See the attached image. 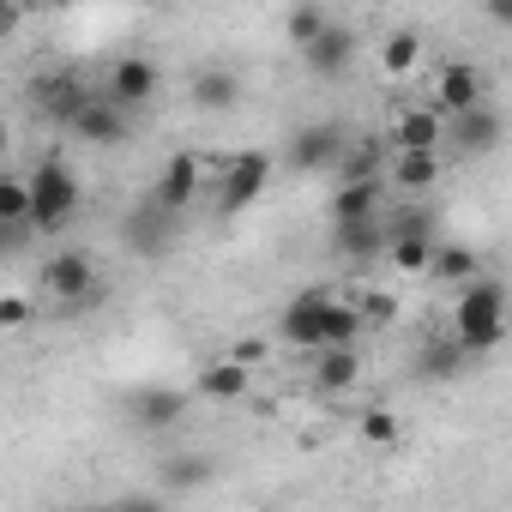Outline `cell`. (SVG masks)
<instances>
[{"label":"cell","mask_w":512,"mask_h":512,"mask_svg":"<svg viewBox=\"0 0 512 512\" xmlns=\"http://www.w3.org/2000/svg\"><path fill=\"white\" fill-rule=\"evenodd\" d=\"M506 332H512V296H506V284L500 278H470L464 290H458V308H452V338L470 350V356H488V350H500L506 344Z\"/></svg>","instance_id":"1"},{"label":"cell","mask_w":512,"mask_h":512,"mask_svg":"<svg viewBox=\"0 0 512 512\" xmlns=\"http://www.w3.org/2000/svg\"><path fill=\"white\" fill-rule=\"evenodd\" d=\"M37 278H43L49 302H61L67 314H79V308H97V302L109 296V284H103V278H97V266H91V253H79V247H61V253H49Z\"/></svg>","instance_id":"2"},{"label":"cell","mask_w":512,"mask_h":512,"mask_svg":"<svg viewBox=\"0 0 512 512\" xmlns=\"http://www.w3.org/2000/svg\"><path fill=\"white\" fill-rule=\"evenodd\" d=\"M31 223L43 229V235H55V229H67V217L79 211V175H73V163L67 157H43L37 169H31Z\"/></svg>","instance_id":"3"},{"label":"cell","mask_w":512,"mask_h":512,"mask_svg":"<svg viewBox=\"0 0 512 512\" xmlns=\"http://www.w3.org/2000/svg\"><path fill=\"white\" fill-rule=\"evenodd\" d=\"M272 169H278V157L272 151H235L229 163H223V175H217V217H235V211H247L253 199L266 193V181H272Z\"/></svg>","instance_id":"4"},{"label":"cell","mask_w":512,"mask_h":512,"mask_svg":"<svg viewBox=\"0 0 512 512\" xmlns=\"http://www.w3.org/2000/svg\"><path fill=\"white\" fill-rule=\"evenodd\" d=\"M350 139H344V127L338 121H308V127H296L290 133V145H284V163H290V175H326L332 163H338V151H344Z\"/></svg>","instance_id":"5"},{"label":"cell","mask_w":512,"mask_h":512,"mask_svg":"<svg viewBox=\"0 0 512 512\" xmlns=\"http://www.w3.org/2000/svg\"><path fill=\"white\" fill-rule=\"evenodd\" d=\"M476 103H488V73H482L476 61H446V67L434 73V109H440V115H464V109H476Z\"/></svg>","instance_id":"6"},{"label":"cell","mask_w":512,"mask_h":512,"mask_svg":"<svg viewBox=\"0 0 512 512\" xmlns=\"http://www.w3.org/2000/svg\"><path fill=\"white\" fill-rule=\"evenodd\" d=\"M199 181H205V157L199 151H175L169 163H163V175L151 181V199L163 205V211H193V199H199Z\"/></svg>","instance_id":"7"},{"label":"cell","mask_w":512,"mask_h":512,"mask_svg":"<svg viewBox=\"0 0 512 512\" xmlns=\"http://www.w3.org/2000/svg\"><path fill=\"white\" fill-rule=\"evenodd\" d=\"M506 139V115L494 109V103H476V109H464V115H446V145H458L464 157H482V151H494Z\"/></svg>","instance_id":"8"},{"label":"cell","mask_w":512,"mask_h":512,"mask_svg":"<svg viewBox=\"0 0 512 512\" xmlns=\"http://www.w3.org/2000/svg\"><path fill=\"white\" fill-rule=\"evenodd\" d=\"M247 386H253V362H247L241 350H235V356H211V362L193 374V392H199L205 404H241Z\"/></svg>","instance_id":"9"},{"label":"cell","mask_w":512,"mask_h":512,"mask_svg":"<svg viewBox=\"0 0 512 512\" xmlns=\"http://www.w3.org/2000/svg\"><path fill=\"white\" fill-rule=\"evenodd\" d=\"M67 133H73L79 145H103V151H109V145H127V133H133V127H127V103H115V97L103 91V97H91V103L79 109V121H73Z\"/></svg>","instance_id":"10"},{"label":"cell","mask_w":512,"mask_h":512,"mask_svg":"<svg viewBox=\"0 0 512 512\" xmlns=\"http://www.w3.org/2000/svg\"><path fill=\"white\" fill-rule=\"evenodd\" d=\"M326 308H332V296H326V290H302V296L278 314V338H284L290 350H320Z\"/></svg>","instance_id":"11"},{"label":"cell","mask_w":512,"mask_h":512,"mask_svg":"<svg viewBox=\"0 0 512 512\" xmlns=\"http://www.w3.org/2000/svg\"><path fill=\"white\" fill-rule=\"evenodd\" d=\"M187 392L181 386H145V392H133L127 398V422L139 428V434H163V428H175L181 416H187Z\"/></svg>","instance_id":"12"},{"label":"cell","mask_w":512,"mask_h":512,"mask_svg":"<svg viewBox=\"0 0 512 512\" xmlns=\"http://www.w3.org/2000/svg\"><path fill=\"white\" fill-rule=\"evenodd\" d=\"M31 97H37V109H43V115H49L55 127H73V121H79V109H85V103H91L97 91H91V85H85L79 73H43Z\"/></svg>","instance_id":"13"},{"label":"cell","mask_w":512,"mask_h":512,"mask_svg":"<svg viewBox=\"0 0 512 512\" xmlns=\"http://www.w3.org/2000/svg\"><path fill=\"white\" fill-rule=\"evenodd\" d=\"M386 241H392L386 217L332 223V253H338V260H350V266H374V260H386Z\"/></svg>","instance_id":"14"},{"label":"cell","mask_w":512,"mask_h":512,"mask_svg":"<svg viewBox=\"0 0 512 512\" xmlns=\"http://www.w3.org/2000/svg\"><path fill=\"white\" fill-rule=\"evenodd\" d=\"M121 241H127V253H145V260H157V253L175 241V211H163L157 199H145L139 211H127Z\"/></svg>","instance_id":"15"},{"label":"cell","mask_w":512,"mask_h":512,"mask_svg":"<svg viewBox=\"0 0 512 512\" xmlns=\"http://www.w3.org/2000/svg\"><path fill=\"white\" fill-rule=\"evenodd\" d=\"M350 61H356V31H350V25H338V19H332L308 49H302V67H308L314 79H344V73H350Z\"/></svg>","instance_id":"16"},{"label":"cell","mask_w":512,"mask_h":512,"mask_svg":"<svg viewBox=\"0 0 512 512\" xmlns=\"http://www.w3.org/2000/svg\"><path fill=\"white\" fill-rule=\"evenodd\" d=\"M157 85H163V67L151 61V55H121L115 67H109V97L115 103H127V109H139V103H151L157 97Z\"/></svg>","instance_id":"17"},{"label":"cell","mask_w":512,"mask_h":512,"mask_svg":"<svg viewBox=\"0 0 512 512\" xmlns=\"http://www.w3.org/2000/svg\"><path fill=\"white\" fill-rule=\"evenodd\" d=\"M446 145V115L428 103V109H404L392 121V151H440Z\"/></svg>","instance_id":"18"},{"label":"cell","mask_w":512,"mask_h":512,"mask_svg":"<svg viewBox=\"0 0 512 512\" xmlns=\"http://www.w3.org/2000/svg\"><path fill=\"white\" fill-rule=\"evenodd\" d=\"M187 97H193V109L223 115V109H235V103H241V79H235L229 67H199V73L187 79Z\"/></svg>","instance_id":"19"},{"label":"cell","mask_w":512,"mask_h":512,"mask_svg":"<svg viewBox=\"0 0 512 512\" xmlns=\"http://www.w3.org/2000/svg\"><path fill=\"white\" fill-rule=\"evenodd\" d=\"M380 199H386V175H380V181H338V193H332V223L380 217Z\"/></svg>","instance_id":"20"},{"label":"cell","mask_w":512,"mask_h":512,"mask_svg":"<svg viewBox=\"0 0 512 512\" xmlns=\"http://www.w3.org/2000/svg\"><path fill=\"white\" fill-rule=\"evenodd\" d=\"M386 163H392V157H386V145H380V139H350V145L338 151L332 175H338V181H380V175H386Z\"/></svg>","instance_id":"21"},{"label":"cell","mask_w":512,"mask_h":512,"mask_svg":"<svg viewBox=\"0 0 512 512\" xmlns=\"http://www.w3.org/2000/svg\"><path fill=\"white\" fill-rule=\"evenodd\" d=\"M386 175H392V187H404V193H434V181H440V151H392Z\"/></svg>","instance_id":"22"},{"label":"cell","mask_w":512,"mask_h":512,"mask_svg":"<svg viewBox=\"0 0 512 512\" xmlns=\"http://www.w3.org/2000/svg\"><path fill=\"white\" fill-rule=\"evenodd\" d=\"M356 380H362V356H356V344H326L320 362H314V386H320V392H350Z\"/></svg>","instance_id":"23"},{"label":"cell","mask_w":512,"mask_h":512,"mask_svg":"<svg viewBox=\"0 0 512 512\" xmlns=\"http://www.w3.org/2000/svg\"><path fill=\"white\" fill-rule=\"evenodd\" d=\"M482 272V260H476V247H464V241H434V266H428V278L434 284H470Z\"/></svg>","instance_id":"24"},{"label":"cell","mask_w":512,"mask_h":512,"mask_svg":"<svg viewBox=\"0 0 512 512\" xmlns=\"http://www.w3.org/2000/svg\"><path fill=\"white\" fill-rule=\"evenodd\" d=\"M464 344L458 338H446V344H422V356H416V374L422 380H458L464 374Z\"/></svg>","instance_id":"25"},{"label":"cell","mask_w":512,"mask_h":512,"mask_svg":"<svg viewBox=\"0 0 512 512\" xmlns=\"http://www.w3.org/2000/svg\"><path fill=\"white\" fill-rule=\"evenodd\" d=\"M386 266L392 272H428L434 266V235H392L386 241Z\"/></svg>","instance_id":"26"},{"label":"cell","mask_w":512,"mask_h":512,"mask_svg":"<svg viewBox=\"0 0 512 512\" xmlns=\"http://www.w3.org/2000/svg\"><path fill=\"white\" fill-rule=\"evenodd\" d=\"M362 326H368L362 302H338V296H332V308H326V332H320V350H326V344H356Z\"/></svg>","instance_id":"27"},{"label":"cell","mask_w":512,"mask_h":512,"mask_svg":"<svg viewBox=\"0 0 512 512\" xmlns=\"http://www.w3.org/2000/svg\"><path fill=\"white\" fill-rule=\"evenodd\" d=\"M205 482H211V458H199V452H181V458L163 464V488L169 494H187V488H205Z\"/></svg>","instance_id":"28"},{"label":"cell","mask_w":512,"mask_h":512,"mask_svg":"<svg viewBox=\"0 0 512 512\" xmlns=\"http://www.w3.org/2000/svg\"><path fill=\"white\" fill-rule=\"evenodd\" d=\"M380 61H386V79L416 73V61H422V37H416V31H392L386 49H380Z\"/></svg>","instance_id":"29"},{"label":"cell","mask_w":512,"mask_h":512,"mask_svg":"<svg viewBox=\"0 0 512 512\" xmlns=\"http://www.w3.org/2000/svg\"><path fill=\"white\" fill-rule=\"evenodd\" d=\"M326 25H332V19H326L320 0H302V7H290V19H284V31H290V43H296V49H308Z\"/></svg>","instance_id":"30"},{"label":"cell","mask_w":512,"mask_h":512,"mask_svg":"<svg viewBox=\"0 0 512 512\" xmlns=\"http://www.w3.org/2000/svg\"><path fill=\"white\" fill-rule=\"evenodd\" d=\"M31 175H7L0 181V223H31Z\"/></svg>","instance_id":"31"},{"label":"cell","mask_w":512,"mask_h":512,"mask_svg":"<svg viewBox=\"0 0 512 512\" xmlns=\"http://www.w3.org/2000/svg\"><path fill=\"white\" fill-rule=\"evenodd\" d=\"M356 428H362V440H368V446H398V416H392L386 404L362 410V416H356Z\"/></svg>","instance_id":"32"},{"label":"cell","mask_w":512,"mask_h":512,"mask_svg":"<svg viewBox=\"0 0 512 512\" xmlns=\"http://www.w3.org/2000/svg\"><path fill=\"white\" fill-rule=\"evenodd\" d=\"M386 229H392V235H434V211L404 205V211H392V217H386Z\"/></svg>","instance_id":"33"},{"label":"cell","mask_w":512,"mask_h":512,"mask_svg":"<svg viewBox=\"0 0 512 512\" xmlns=\"http://www.w3.org/2000/svg\"><path fill=\"white\" fill-rule=\"evenodd\" d=\"M31 320V302L25 296H7V302H0V326H7V332H19Z\"/></svg>","instance_id":"34"},{"label":"cell","mask_w":512,"mask_h":512,"mask_svg":"<svg viewBox=\"0 0 512 512\" xmlns=\"http://www.w3.org/2000/svg\"><path fill=\"white\" fill-rule=\"evenodd\" d=\"M362 314H368V326H386V320L398 314V302H392V296H368V302H362Z\"/></svg>","instance_id":"35"},{"label":"cell","mask_w":512,"mask_h":512,"mask_svg":"<svg viewBox=\"0 0 512 512\" xmlns=\"http://www.w3.org/2000/svg\"><path fill=\"white\" fill-rule=\"evenodd\" d=\"M482 19L494 31H512V0H482Z\"/></svg>","instance_id":"36"}]
</instances>
